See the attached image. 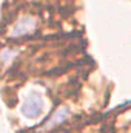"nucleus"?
I'll use <instances>...</instances> for the list:
<instances>
[{
  "instance_id": "7ed1b4c3",
  "label": "nucleus",
  "mask_w": 131,
  "mask_h": 133,
  "mask_svg": "<svg viewBox=\"0 0 131 133\" xmlns=\"http://www.w3.org/2000/svg\"><path fill=\"white\" fill-rule=\"evenodd\" d=\"M35 28V20L31 17H23L16 26H14V36H25V34L34 31Z\"/></svg>"
},
{
  "instance_id": "f03ea898",
  "label": "nucleus",
  "mask_w": 131,
  "mask_h": 133,
  "mask_svg": "<svg viewBox=\"0 0 131 133\" xmlns=\"http://www.w3.org/2000/svg\"><path fill=\"white\" fill-rule=\"evenodd\" d=\"M69 116V110L66 107H60L59 110H56V113L46 121V124H43V127H46V130H51L57 125H60L62 122H65Z\"/></svg>"
},
{
  "instance_id": "f257e3e1",
  "label": "nucleus",
  "mask_w": 131,
  "mask_h": 133,
  "mask_svg": "<svg viewBox=\"0 0 131 133\" xmlns=\"http://www.w3.org/2000/svg\"><path fill=\"white\" fill-rule=\"evenodd\" d=\"M22 115L28 119H34L37 116L42 115L43 111V98L37 93V91H33L28 95V98L25 99V102L22 104V108H20Z\"/></svg>"
}]
</instances>
